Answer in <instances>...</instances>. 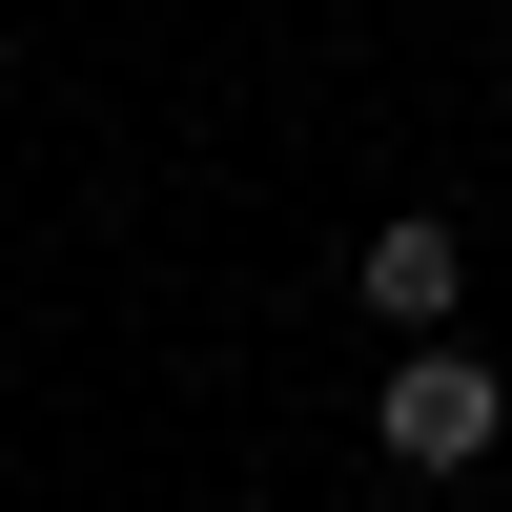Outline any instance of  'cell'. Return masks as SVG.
<instances>
[{
  "label": "cell",
  "mask_w": 512,
  "mask_h": 512,
  "mask_svg": "<svg viewBox=\"0 0 512 512\" xmlns=\"http://www.w3.org/2000/svg\"><path fill=\"white\" fill-rule=\"evenodd\" d=\"M451 287H472V246H451L431 205H410V226H369V328H410V349H431V328H451Z\"/></svg>",
  "instance_id": "7a4b0ae2"
},
{
  "label": "cell",
  "mask_w": 512,
  "mask_h": 512,
  "mask_svg": "<svg viewBox=\"0 0 512 512\" xmlns=\"http://www.w3.org/2000/svg\"><path fill=\"white\" fill-rule=\"evenodd\" d=\"M369 451H390V472H472L492 451V369L472 349H410L390 390H369Z\"/></svg>",
  "instance_id": "6da1fadb"
}]
</instances>
